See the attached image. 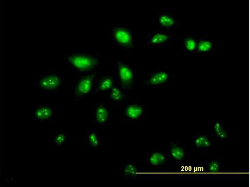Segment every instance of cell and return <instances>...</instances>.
I'll return each mask as SVG.
<instances>
[{
	"instance_id": "cell-23",
	"label": "cell",
	"mask_w": 250,
	"mask_h": 187,
	"mask_svg": "<svg viewBox=\"0 0 250 187\" xmlns=\"http://www.w3.org/2000/svg\"><path fill=\"white\" fill-rule=\"evenodd\" d=\"M206 168L208 170L211 172H217L220 168L219 163L217 161H208L206 164Z\"/></svg>"
},
{
	"instance_id": "cell-21",
	"label": "cell",
	"mask_w": 250,
	"mask_h": 187,
	"mask_svg": "<svg viewBox=\"0 0 250 187\" xmlns=\"http://www.w3.org/2000/svg\"><path fill=\"white\" fill-rule=\"evenodd\" d=\"M135 166L130 163H127L122 166V173L126 176H131L136 173Z\"/></svg>"
},
{
	"instance_id": "cell-10",
	"label": "cell",
	"mask_w": 250,
	"mask_h": 187,
	"mask_svg": "<svg viewBox=\"0 0 250 187\" xmlns=\"http://www.w3.org/2000/svg\"><path fill=\"white\" fill-rule=\"evenodd\" d=\"M170 76V74L166 70H157L150 75L147 80L146 84L152 86L162 85L168 81Z\"/></svg>"
},
{
	"instance_id": "cell-18",
	"label": "cell",
	"mask_w": 250,
	"mask_h": 187,
	"mask_svg": "<svg viewBox=\"0 0 250 187\" xmlns=\"http://www.w3.org/2000/svg\"><path fill=\"white\" fill-rule=\"evenodd\" d=\"M148 161L152 165L159 166L165 163L167 161V157L163 153L160 151H155L150 154Z\"/></svg>"
},
{
	"instance_id": "cell-8",
	"label": "cell",
	"mask_w": 250,
	"mask_h": 187,
	"mask_svg": "<svg viewBox=\"0 0 250 187\" xmlns=\"http://www.w3.org/2000/svg\"><path fill=\"white\" fill-rule=\"evenodd\" d=\"M180 50L183 54H193L196 50L198 39L193 35L186 34L180 37Z\"/></svg>"
},
{
	"instance_id": "cell-15",
	"label": "cell",
	"mask_w": 250,
	"mask_h": 187,
	"mask_svg": "<svg viewBox=\"0 0 250 187\" xmlns=\"http://www.w3.org/2000/svg\"><path fill=\"white\" fill-rule=\"evenodd\" d=\"M212 129L215 137L220 140H225L228 137V130L220 121H215L212 125Z\"/></svg>"
},
{
	"instance_id": "cell-3",
	"label": "cell",
	"mask_w": 250,
	"mask_h": 187,
	"mask_svg": "<svg viewBox=\"0 0 250 187\" xmlns=\"http://www.w3.org/2000/svg\"><path fill=\"white\" fill-rule=\"evenodd\" d=\"M67 60L74 68L82 71L91 70L98 64V60L95 58L81 55H70L67 57Z\"/></svg>"
},
{
	"instance_id": "cell-6",
	"label": "cell",
	"mask_w": 250,
	"mask_h": 187,
	"mask_svg": "<svg viewBox=\"0 0 250 187\" xmlns=\"http://www.w3.org/2000/svg\"><path fill=\"white\" fill-rule=\"evenodd\" d=\"M34 119L39 122H46L54 119V110L50 105H37L33 113Z\"/></svg>"
},
{
	"instance_id": "cell-5",
	"label": "cell",
	"mask_w": 250,
	"mask_h": 187,
	"mask_svg": "<svg viewBox=\"0 0 250 187\" xmlns=\"http://www.w3.org/2000/svg\"><path fill=\"white\" fill-rule=\"evenodd\" d=\"M154 23L162 29L174 30L179 25L178 20L169 10L159 11L153 19Z\"/></svg>"
},
{
	"instance_id": "cell-1",
	"label": "cell",
	"mask_w": 250,
	"mask_h": 187,
	"mask_svg": "<svg viewBox=\"0 0 250 187\" xmlns=\"http://www.w3.org/2000/svg\"><path fill=\"white\" fill-rule=\"evenodd\" d=\"M62 79L56 72L45 73L36 79L35 84L42 94H54L60 89Z\"/></svg>"
},
{
	"instance_id": "cell-11",
	"label": "cell",
	"mask_w": 250,
	"mask_h": 187,
	"mask_svg": "<svg viewBox=\"0 0 250 187\" xmlns=\"http://www.w3.org/2000/svg\"><path fill=\"white\" fill-rule=\"evenodd\" d=\"M216 44V41L205 38L198 39L197 48L194 54H206L212 53Z\"/></svg>"
},
{
	"instance_id": "cell-2",
	"label": "cell",
	"mask_w": 250,
	"mask_h": 187,
	"mask_svg": "<svg viewBox=\"0 0 250 187\" xmlns=\"http://www.w3.org/2000/svg\"><path fill=\"white\" fill-rule=\"evenodd\" d=\"M174 39L169 30L160 28L148 31L146 34L145 43L148 46L164 47L169 46Z\"/></svg>"
},
{
	"instance_id": "cell-14",
	"label": "cell",
	"mask_w": 250,
	"mask_h": 187,
	"mask_svg": "<svg viewBox=\"0 0 250 187\" xmlns=\"http://www.w3.org/2000/svg\"><path fill=\"white\" fill-rule=\"evenodd\" d=\"M87 144L91 147L95 149H98L101 146L100 134L95 130H92L86 134Z\"/></svg>"
},
{
	"instance_id": "cell-22",
	"label": "cell",
	"mask_w": 250,
	"mask_h": 187,
	"mask_svg": "<svg viewBox=\"0 0 250 187\" xmlns=\"http://www.w3.org/2000/svg\"><path fill=\"white\" fill-rule=\"evenodd\" d=\"M110 97L115 101H120L123 98V94L120 90L117 87H112L110 89Z\"/></svg>"
},
{
	"instance_id": "cell-16",
	"label": "cell",
	"mask_w": 250,
	"mask_h": 187,
	"mask_svg": "<svg viewBox=\"0 0 250 187\" xmlns=\"http://www.w3.org/2000/svg\"><path fill=\"white\" fill-rule=\"evenodd\" d=\"M125 113L128 118L135 119L139 118L142 116L143 113V109L141 105L131 104L126 107Z\"/></svg>"
},
{
	"instance_id": "cell-13",
	"label": "cell",
	"mask_w": 250,
	"mask_h": 187,
	"mask_svg": "<svg viewBox=\"0 0 250 187\" xmlns=\"http://www.w3.org/2000/svg\"><path fill=\"white\" fill-rule=\"evenodd\" d=\"M109 113L107 108L102 105H98L95 113V118L97 123L100 125H103L108 121Z\"/></svg>"
},
{
	"instance_id": "cell-4",
	"label": "cell",
	"mask_w": 250,
	"mask_h": 187,
	"mask_svg": "<svg viewBox=\"0 0 250 187\" xmlns=\"http://www.w3.org/2000/svg\"><path fill=\"white\" fill-rule=\"evenodd\" d=\"M115 38L119 45L124 49L133 50L135 47V34L133 30L124 27H118L114 30Z\"/></svg>"
},
{
	"instance_id": "cell-7",
	"label": "cell",
	"mask_w": 250,
	"mask_h": 187,
	"mask_svg": "<svg viewBox=\"0 0 250 187\" xmlns=\"http://www.w3.org/2000/svg\"><path fill=\"white\" fill-rule=\"evenodd\" d=\"M95 77V74H92L83 77L79 80L74 90L76 98L84 96L90 92Z\"/></svg>"
},
{
	"instance_id": "cell-19",
	"label": "cell",
	"mask_w": 250,
	"mask_h": 187,
	"mask_svg": "<svg viewBox=\"0 0 250 187\" xmlns=\"http://www.w3.org/2000/svg\"><path fill=\"white\" fill-rule=\"evenodd\" d=\"M68 136L62 131H59L53 135L51 143L53 146H65L68 139Z\"/></svg>"
},
{
	"instance_id": "cell-20",
	"label": "cell",
	"mask_w": 250,
	"mask_h": 187,
	"mask_svg": "<svg viewBox=\"0 0 250 187\" xmlns=\"http://www.w3.org/2000/svg\"><path fill=\"white\" fill-rule=\"evenodd\" d=\"M113 81L110 76H106L102 79L98 84L99 89L102 91L110 90L112 88Z\"/></svg>"
},
{
	"instance_id": "cell-12",
	"label": "cell",
	"mask_w": 250,
	"mask_h": 187,
	"mask_svg": "<svg viewBox=\"0 0 250 187\" xmlns=\"http://www.w3.org/2000/svg\"><path fill=\"white\" fill-rule=\"evenodd\" d=\"M193 144L197 149L203 150L211 146L213 143L212 139L208 135L198 134L194 137Z\"/></svg>"
},
{
	"instance_id": "cell-17",
	"label": "cell",
	"mask_w": 250,
	"mask_h": 187,
	"mask_svg": "<svg viewBox=\"0 0 250 187\" xmlns=\"http://www.w3.org/2000/svg\"><path fill=\"white\" fill-rule=\"evenodd\" d=\"M170 152L172 156L178 161L182 160L186 155V151L183 146L175 142L171 143Z\"/></svg>"
},
{
	"instance_id": "cell-9",
	"label": "cell",
	"mask_w": 250,
	"mask_h": 187,
	"mask_svg": "<svg viewBox=\"0 0 250 187\" xmlns=\"http://www.w3.org/2000/svg\"><path fill=\"white\" fill-rule=\"evenodd\" d=\"M117 66L119 80L121 85L125 88L129 87L134 79L132 70L128 65L122 62L118 63Z\"/></svg>"
}]
</instances>
